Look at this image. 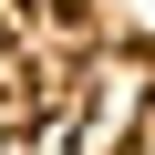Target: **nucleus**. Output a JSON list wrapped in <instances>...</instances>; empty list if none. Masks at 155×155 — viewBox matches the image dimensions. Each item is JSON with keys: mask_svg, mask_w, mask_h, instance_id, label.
<instances>
[{"mask_svg": "<svg viewBox=\"0 0 155 155\" xmlns=\"http://www.w3.org/2000/svg\"><path fill=\"white\" fill-rule=\"evenodd\" d=\"M104 93H114L104 72H72V83H62V104L41 114V155H83V145H93V114H104Z\"/></svg>", "mask_w": 155, "mask_h": 155, "instance_id": "f257e3e1", "label": "nucleus"}]
</instances>
